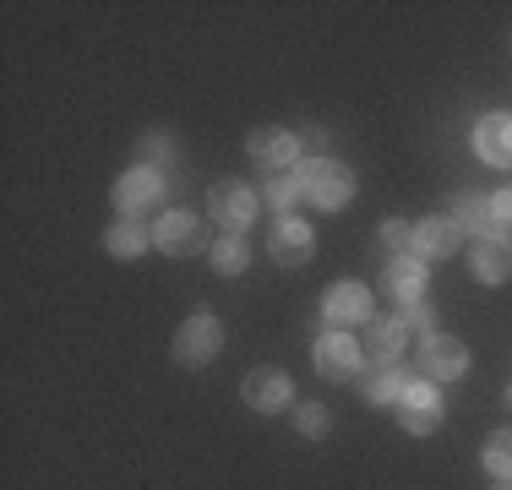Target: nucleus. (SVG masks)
I'll list each match as a JSON object with an SVG mask.
<instances>
[{"mask_svg":"<svg viewBox=\"0 0 512 490\" xmlns=\"http://www.w3.org/2000/svg\"><path fill=\"white\" fill-rule=\"evenodd\" d=\"M300 186L316 207H344L349 196H355V175H349L344 164H333V158H311L306 169H300Z\"/></svg>","mask_w":512,"mask_h":490,"instance_id":"1","label":"nucleus"},{"mask_svg":"<svg viewBox=\"0 0 512 490\" xmlns=\"http://www.w3.org/2000/svg\"><path fill=\"white\" fill-rule=\"evenodd\" d=\"M224 343V327H218L213 311H191V322L175 333V360L180 365H207Z\"/></svg>","mask_w":512,"mask_h":490,"instance_id":"2","label":"nucleus"},{"mask_svg":"<svg viewBox=\"0 0 512 490\" xmlns=\"http://www.w3.org/2000/svg\"><path fill=\"white\" fill-rule=\"evenodd\" d=\"M398 420H404V431L425 436L442 425V392H436L431 382H409L404 398H398Z\"/></svg>","mask_w":512,"mask_h":490,"instance_id":"3","label":"nucleus"},{"mask_svg":"<svg viewBox=\"0 0 512 490\" xmlns=\"http://www.w3.org/2000/svg\"><path fill=\"white\" fill-rule=\"evenodd\" d=\"M164 175L158 169H131V175H120V186H115V202H120V213H153L158 202H164Z\"/></svg>","mask_w":512,"mask_h":490,"instance_id":"4","label":"nucleus"},{"mask_svg":"<svg viewBox=\"0 0 512 490\" xmlns=\"http://www.w3.org/2000/svg\"><path fill=\"white\" fill-rule=\"evenodd\" d=\"M311 224H300V218H278L273 224V240H267V251H273V262L278 267H300V262H311Z\"/></svg>","mask_w":512,"mask_h":490,"instance_id":"5","label":"nucleus"},{"mask_svg":"<svg viewBox=\"0 0 512 490\" xmlns=\"http://www.w3.org/2000/svg\"><path fill=\"white\" fill-rule=\"evenodd\" d=\"M158 245H164L169 256H197L207 245V229L197 213H164V224H158Z\"/></svg>","mask_w":512,"mask_h":490,"instance_id":"6","label":"nucleus"},{"mask_svg":"<svg viewBox=\"0 0 512 490\" xmlns=\"http://www.w3.org/2000/svg\"><path fill=\"white\" fill-rule=\"evenodd\" d=\"M207 213L218 218V224H251V213H256V196L251 186H240V180H224V186H213V196H207Z\"/></svg>","mask_w":512,"mask_h":490,"instance_id":"7","label":"nucleus"},{"mask_svg":"<svg viewBox=\"0 0 512 490\" xmlns=\"http://www.w3.org/2000/svg\"><path fill=\"white\" fill-rule=\"evenodd\" d=\"M474 147H480L485 164L512 169V115H485L480 126H474Z\"/></svg>","mask_w":512,"mask_h":490,"instance_id":"8","label":"nucleus"},{"mask_svg":"<svg viewBox=\"0 0 512 490\" xmlns=\"http://www.w3.org/2000/svg\"><path fill=\"white\" fill-rule=\"evenodd\" d=\"M425 376L431 382H453V376L469 371V349H463L458 338H425Z\"/></svg>","mask_w":512,"mask_h":490,"instance_id":"9","label":"nucleus"},{"mask_svg":"<svg viewBox=\"0 0 512 490\" xmlns=\"http://www.w3.org/2000/svg\"><path fill=\"white\" fill-rule=\"evenodd\" d=\"M240 398H246L251 409L273 414V409H284V403H289V376L273 371V365H267V371H251L246 382H240Z\"/></svg>","mask_w":512,"mask_h":490,"instance_id":"10","label":"nucleus"},{"mask_svg":"<svg viewBox=\"0 0 512 490\" xmlns=\"http://www.w3.org/2000/svg\"><path fill=\"white\" fill-rule=\"evenodd\" d=\"M251 158L256 164H267V169H284V164H295V153H300V142H295V131H278V126H262V131H251Z\"/></svg>","mask_w":512,"mask_h":490,"instance_id":"11","label":"nucleus"},{"mask_svg":"<svg viewBox=\"0 0 512 490\" xmlns=\"http://www.w3.org/2000/svg\"><path fill=\"white\" fill-rule=\"evenodd\" d=\"M322 311H327V322H333V327L365 322V316H371V294H365L360 284H333V289H327V300H322Z\"/></svg>","mask_w":512,"mask_h":490,"instance_id":"12","label":"nucleus"},{"mask_svg":"<svg viewBox=\"0 0 512 490\" xmlns=\"http://www.w3.org/2000/svg\"><path fill=\"white\" fill-rule=\"evenodd\" d=\"M316 371H322V376H355V371H360V349H355V338L327 333L322 343H316Z\"/></svg>","mask_w":512,"mask_h":490,"instance_id":"13","label":"nucleus"},{"mask_svg":"<svg viewBox=\"0 0 512 490\" xmlns=\"http://www.w3.org/2000/svg\"><path fill=\"white\" fill-rule=\"evenodd\" d=\"M474 273H480L485 284H507L512 278V240L485 235L480 245H474Z\"/></svg>","mask_w":512,"mask_h":490,"instance_id":"14","label":"nucleus"},{"mask_svg":"<svg viewBox=\"0 0 512 490\" xmlns=\"http://www.w3.org/2000/svg\"><path fill=\"white\" fill-rule=\"evenodd\" d=\"M382 289H387V294H393V300L409 311V305H420V294H425V267H420V262H409V256H398V262L387 267Z\"/></svg>","mask_w":512,"mask_h":490,"instance_id":"15","label":"nucleus"},{"mask_svg":"<svg viewBox=\"0 0 512 490\" xmlns=\"http://www.w3.org/2000/svg\"><path fill=\"white\" fill-rule=\"evenodd\" d=\"M463 240V229L453 218H425V224H414V251L420 256H453Z\"/></svg>","mask_w":512,"mask_h":490,"instance_id":"16","label":"nucleus"},{"mask_svg":"<svg viewBox=\"0 0 512 490\" xmlns=\"http://www.w3.org/2000/svg\"><path fill=\"white\" fill-rule=\"evenodd\" d=\"M447 218H453L458 229H491V196H474V191H469V196H458Z\"/></svg>","mask_w":512,"mask_h":490,"instance_id":"17","label":"nucleus"},{"mask_svg":"<svg viewBox=\"0 0 512 490\" xmlns=\"http://www.w3.org/2000/svg\"><path fill=\"white\" fill-rule=\"evenodd\" d=\"M404 387L409 382L393 371V365H382V371L365 376V398H371V403H398V398H404Z\"/></svg>","mask_w":512,"mask_h":490,"instance_id":"18","label":"nucleus"},{"mask_svg":"<svg viewBox=\"0 0 512 490\" xmlns=\"http://www.w3.org/2000/svg\"><path fill=\"white\" fill-rule=\"evenodd\" d=\"M213 262H218V273H246V262H251V245L240 240V235H224L213 245Z\"/></svg>","mask_w":512,"mask_h":490,"instance_id":"19","label":"nucleus"},{"mask_svg":"<svg viewBox=\"0 0 512 490\" xmlns=\"http://www.w3.org/2000/svg\"><path fill=\"white\" fill-rule=\"evenodd\" d=\"M404 322H376L371 327V354L376 360H398V349H404Z\"/></svg>","mask_w":512,"mask_h":490,"instance_id":"20","label":"nucleus"},{"mask_svg":"<svg viewBox=\"0 0 512 490\" xmlns=\"http://www.w3.org/2000/svg\"><path fill=\"white\" fill-rule=\"evenodd\" d=\"M104 245H109V256H137L142 245H148V235H142V229L126 218V224H115V229L104 235Z\"/></svg>","mask_w":512,"mask_h":490,"instance_id":"21","label":"nucleus"},{"mask_svg":"<svg viewBox=\"0 0 512 490\" xmlns=\"http://www.w3.org/2000/svg\"><path fill=\"white\" fill-rule=\"evenodd\" d=\"M485 469L512 480V431H496L491 441H485Z\"/></svg>","mask_w":512,"mask_h":490,"instance_id":"22","label":"nucleus"},{"mask_svg":"<svg viewBox=\"0 0 512 490\" xmlns=\"http://www.w3.org/2000/svg\"><path fill=\"white\" fill-rule=\"evenodd\" d=\"M300 196H306V186L289 180V175H278L273 186H267V202H273V207H289V202H300Z\"/></svg>","mask_w":512,"mask_h":490,"instance_id":"23","label":"nucleus"},{"mask_svg":"<svg viewBox=\"0 0 512 490\" xmlns=\"http://www.w3.org/2000/svg\"><path fill=\"white\" fill-rule=\"evenodd\" d=\"M382 245H393V251H409V245H414V224H404V218L382 224Z\"/></svg>","mask_w":512,"mask_h":490,"instance_id":"24","label":"nucleus"},{"mask_svg":"<svg viewBox=\"0 0 512 490\" xmlns=\"http://www.w3.org/2000/svg\"><path fill=\"white\" fill-rule=\"evenodd\" d=\"M398 322H404V333H425V338H436V333H431V305H409V311L398 316Z\"/></svg>","mask_w":512,"mask_h":490,"instance_id":"25","label":"nucleus"},{"mask_svg":"<svg viewBox=\"0 0 512 490\" xmlns=\"http://www.w3.org/2000/svg\"><path fill=\"white\" fill-rule=\"evenodd\" d=\"M169 153H175V147H169V137H142V158H148L142 169H158V164H169Z\"/></svg>","mask_w":512,"mask_h":490,"instance_id":"26","label":"nucleus"},{"mask_svg":"<svg viewBox=\"0 0 512 490\" xmlns=\"http://www.w3.org/2000/svg\"><path fill=\"white\" fill-rule=\"evenodd\" d=\"M491 229H512V191L491 196Z\"/></svg>","mask_w":512,"mask_h":490,"instance_id":"27","label":"nucleus"},{"mask_svg":"<svg viewBox=\"0 0 512 490\" xmlns=\"http://www.w3.org/2000/svg\"><path fill=\"white\" fill-rule=\"evenodd\" d=\"M300 431H306V436H322V431H327V414L316 409V403H306V409H300Z\"/></svg>","mask_w":512,"mask_h":490,"instance_id":"28","label":"nucleus"},{"mask_svg":"<svg viewBox=\"0 0 512 490\" xmlns=\"http://www.w3.org/2000/svg\"><path fill=\"white\" fill-rule=\"evenodd\" d=\"M507 403H512V392H507Z\"/></svg>","mask_w":512,"mask_h":490,"instance_id":"29","label":"nucleus"},{"mask_svg":"<svg viewBox=\"0 0 512 490\" xmlns=\"http://www.w3.org/2000/svg\"><path fill=\"white\" fill-rule=\"evenodd\" d=\"M507 490H512V485H507Z\"/></svg>","mask_w":512,"mask_h":490,"instance_id":"30","label":"nucleus"}]
</instances>
